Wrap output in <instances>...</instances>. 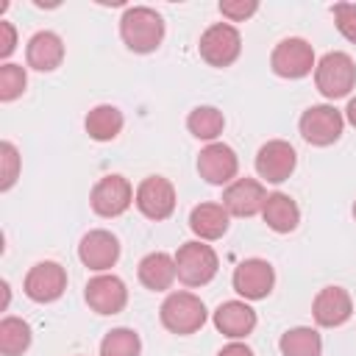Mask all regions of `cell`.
Masks as SVG:
<instances>
[{"label": "cell", "mask_w": 356, "mask_h": 356, "mask_svg": "<svg viewBox=\"0 0 356 356\" xmlns=\"http://www.w3.org/2000/svg\"><path fill=\"white\" fill-rule=\"evenodd\" d=\"M25 61L36 72H53L64 61V42L53 31H39L28 39L25 47Z\"/></svg>", "instance_id": "obj_18"}, {"label": "cell", "mask_w": 356, "mask_h": 356, "mask_svg": "<svg viewBox=\"0 0 356 356\" xmlns=\"http://www.w3.org/2000/svg\"><path fill=\"white\" fill-rule=\"evenodd\" d=\"M259 11L256 0H220V14L231 22H242Z\"/></svg>", "instance_id": "obj_31"}, {"label": "cell", "mask_w": 356, "mask_h": 356, "mask_svg": "<svg viewBox=\"0 0 356 356\" xmlns=\"http://www.w3.org/2000/svg\"><path fill=\"white\" fill-rule=\"evenodd\" d=\"M25 83H28L25 67H19V64H3L0 67V100L3 103L17 100L25 92Z\"/></svg>", "instance_id": "obj_28"}, {"label": "cell", "mask_w": 356, "mask_h": 356, "mask_svg": "<svg viewBox=\"0 0 356 356\" xmlns=\"http://www.w3.org/2000/svg\"><path fill=\"white\" fill-rule=\"evenodd\" d=\"M83 298H86L89 309L97 312V314H120L128 303V289H125L122 278L100 273V275L89 278Z\"/></svg>", "instance_id": "obj_15"}, {"label": "cell", "mask_w": 356, "mask_h": 356, "mask_svg": "<svg viewBox=\"0 0 356 356\" xmlns=\"http://www.w3.org/2000/svg\"><path fill=\"white\" fill-rule=\"evenodd\" d=\"M186 128H189V134H192L195 139H203V142L211 145V142H217V136L222 134L225 117H222V111L214 108V106H197V108L189 111Z\"/></svg>", "instance_id": "obj_25"}, {"label": "cell", "mask_w": 356, "mask_h": 356, "mask_svg": "<svg viewBox=\"0 0 356 356\" xmlns=\"http://www.w3.org/2000/svg\"><path fill=\"white\" fill-rule=\"evenodd\" d=\"M31 325L19 317H3L0 320V353L3 356H22L31 348Z\"/></svg>", "instance_id": "obj_26"}, {"label": "cell", "mask_w": 356, "mask_h": 356, "mask_svg": "<svg viewBox=\"0 0 356 356\" xmlns=\"http://www.w3.org/2000/svg\"><path fill=\"white\" fill-rule=\"evenodd\" d=\"M334 22H337V31L350 44H356V3H337L334 6Z\"/></svg>", "instance_id": "obj_30"}, {"label": "cell", "mask_w": 356, "mask_h": 356, "mask_svg": "<svg viewBox=\"0 0 356 356\" xmlns=\"http://www.w3.org/2000/svg\"><path fill=\"white\" fill-rule=\"evenodd\" d=\"M314 83H317L320 95L328 97V100L345 97L356 86V64H353V58L348 53H342V50L325 53L314 67Z\"/></svg>", "instance_id": "obj_4"}, {"label": "cell", "mask_w": 356, "mask_h": 356, "mask_svg": "<svg viewBox=\"0 0 356 356\" xmlns=\"http://www.w3.org/2000/svg\"><path fill=\"white\" fill-rule=\"evenodd\" d=\"M278 348H281V356H323V339L309 325L284 331L278 339Z\"/></svg>", "instance_id": "obj_24"}, {"label": "cell", "mask_w": 356, "mask_h": 356, "mask_svg": "<svg viewBox=\"0 0 356 356\" xmlns=\"http://www.w3.org/2000/svg\"><path fill=\"white\" fill-rule=\"evenodd\" d=\"M267 192L256 178H236L222 192V206L231 217H253L264 209Z\"/></svg>", "instance_id": "obj_16"}, {"label": "cell", "mask_w": 356, "mask_h": 356, "mask_svg": "<svg viewBox=\"0 0 356 356\" xmlns=\"http://www.w3.org/2000/svg\"><path fill=\"white\" fill-rule=\"evenodd\" d=\"M200 58L209 67H231L242 53V36L231 22H214L200 36Z\"/></svg>", "instance_id": "obj_6"}, {"label": "cell", "mask_w": 356, "mask_h": 356, "mask_svg": "<svg viewBox=\"0 0 356 356\" xmlns=\"http://www.w3.org/2000/svg\"><path fill=\"white\" fill-rule=\"evenodd\" d=\"M312 314H314V323L323 325V328H337V325H345L353 314V300L348 295V289L342 286H323L312 303Z\"/></svg>", "instance_id": "obj_17"}, {"label": "cell", "mask_w": 356, "mask_h": 356, "mask_svg": "<svg viewBox=\"0 0 356 356\" xmlns=\"http://www.w3.org/2000/svg\"><path fill=\"white\" fill-rule=\"evenodd\" d=\"M353 217H356V200H353Z\"/></svg>", "instance_id": "obj_35"}, {"label": "cell", "mask_w": 356, "mask_h": 356, "mask_svg": "<svg viewBox=\"0 0 356 356\" xmlns=\"http://www.w3.org/2000/svg\"><path fill=\"white\" fill-rule=\"evenodd\" d=\"M261 217H264L267 228H273L275 234H289V231H295L298 222H300V209H298V203H295L289 195L273 192V195H267V200H264Z\"/></svg>", "instance_id": "obj_22"}, {"label": "cell", "mask_w": 356, "mask_h": 356, "mask_svg": "<svg viewBox=\"0 0 356 356\" xmlns=\"http://www.w3.org/2000/svg\"><path fill=\"white\" fill-rule=\"evenodd\" d=\"M298 167V153L284 139H270L256 153V172L267 184H284Z\"/></svg>", "instance_id": "obj_10"}, {"label": "cell", "mask_w": 356, "mask_h": 356, "mask_svg": "<svg viewBox=\"0 0 356 356\" xmlns=\"http://www.w3.org/2000/svg\"><path fill=\"white\" fill-rule=\"evenodd\" d=\"M122 122H125V120H122V111H120L117 106L100 103V106H95V108L86 114L83 128H86V134H89L95 142H111V139L120 136Z\"/></svg>", "instance_id": "obj_23"}, {"label": "cell", "mask_w": 356, "mask_h": 356, "mask_svg": "<svg viewBox=\"0 0 356 356\" xmlns=\"http://www.w3.org/2000/svg\"><path fill=\"white\" fill-rule=\"evenodd\" d=\"M300 136L314 145V147H328L342 136L345 128V114L339 108H334L331 103H320V106H309L300 114Z\"/></svg>", "instance_id": "obj_5"}, {"label": "cell", "mask_w": 356, "mask_h": 356, "mask_svg": "<svg viewBox=\"0 0 356 356\" xmlns=\"http://www.w3.org/2000/svg\"><path fill=\"white\" fill-rule=\"evenodd\" d=\"M217 356H253V350H250L245 342H231V345H225Z\"/></svg>", "instance_id": "obj_33"}, {"label": "cell", "mask_w": 356, "mask_h": 356, "mask_svg": "<svg viewBox=\"0 0 356 356\" xmlns=\"http://www.w3.org/2000/svg\"><path fill=\"white\" fill-rule=\"evenodd\" d=\"M142 339L134 328H111L100 342V356H139Z\"/></svg>", "instance_id": "obj_27"}, {"label": "cell", "mask_w": 356, "mask_h": 356, "mask_svg": "<svg viewBox=\"0 0 356 356\" xmlns=\"http://www.w3.org/2000/svg\"><path fill=\"white\" fill-rule=\"evenodd\" d=\"M345 120H348V122L356 128V97H350V100H348V108H345Z\"/></svg>", "instance_id": "obj_34"}, {"label": "cell", "mask_w": 356, "mask_h": 356, "mask_svg": "<svg viewBox=\"0 0 356 356\" xmlns=\"http://www.w3.org/2000/svg\"><path fill=\"white\" fill-rule=\"evenodd\" d=\"M0 189L8 192L14 186V181L19 178V167H22V159H19V150L11 145V142H3L0 145Z\"/></svg>", "instance_id": "obj_29"}, {"label": "cell", "mask_w": 356, "mask_h": 356, "mask_svg": "<svg viewBox=\"0 0 356 356\" xmlns=\"http://www.w3.org/2000/svg\"><path fill=\"white\" fill-rule=\"evenodd\" d=\"M78 259L83 261V267H89L95 273H106L120 259V239L106 228H95V231L83 234V239L78 245Z\"/></svg>", "instance_id": "obj_14"}, {"label": "cell", "mask_w": 356, "mask_h": 356, "mask_svg": "<svg viewBox=\"0 0 356 356\" xmlns=\"http://www.w3.org/2000/svg\"><path fill=\"white\" fill-rule=\"evenodd\" d=\"M159 317H161V325L170 334L189 337V334H195V331L203 328V323H206V306L192 292H170L164 298L161 309H159Z\"/></svg>", "instance_id": "obj_2"}, {"label": "cell", "mask_w": 356, "mask_h": 356, "mask_svg": "<svg viewBox=\"0 0 356 356\" xmlns=\"http://www.w3.org/2000/svg\"><path fill=\"white\" fill-rule=\"evenodd\" d=\"M136 275L142 281L145 289H153V292H164L172 286V281L178 278L175 273V256L164 253V250H153L147 253L139 267H136Z\"/></svg>", "instance_id": "obj_20"}, {"label": "cell", "mask_w": 356, "mask_h": 356, "mask_svg": "<svg viewBox=\"0 0 356 356\" xmlns=\"http://www.w3.org/2000/svg\"><path fill=\"white\" fill-rule=\"evenodd\" d=\"M22 289L33 303H53L67 289V270L58 261H36L28 270Z\"/></svg>", "instance_id": "obj_9"}, {"label": "cell", "mask_w": 356, "mask_h": 356, "mask_svg": "<svg viewBox=\"0 0 356 356\" xmlns=\"http://www.w3.org/2000/svg\"><path fill=\"white\" fill-rule=\"evenodd\" d=\"M217 267H220V259L214 248L200 239L184 242L175 250V273H178V281L186 286H206L217 275Z\"/></svg>", "instance_id": "obj_3"}, {"label": "cell", "mask_w": 356, "mask_h": 356, "mask_svg": "<svg viewBox=\"0 0 356 356\" xmlns=\"http://www.w3.org/2000/svg\"><path fill=\"white\" fill-rule=\"evenodd\" d=\"M197 172L203 181L214 186H228L231 181H236L239 159L234 147H228L225 142H211L197 153Z\"/></svg>", "instance_id": "obj_12"}, {"label": "cell", "mask_w": 356, "mask_h": 356, "mask_svg": "<svg viewBox=\"0 0 356 356\" xmlns=\"http://www.w3.org/2000/svg\"><path fill=\"white\" fill-rule=\"evenodd\" d=\"M134 203L147 220H167L175 211V186L164 175H147L136 186Z\"/></svg>", "instance_id": "obj_11"}, {"label": "cell", "mask_w": 356, "mask_h": 356, "mask_svg": "<svg viewBox=\"0 0 356 356\" xmlns=\"http://www.w3.org/2000/svg\"><path fill=\"white\" fill-rule=\"evenodd\" d=\"M214 328L228 339H245L256 328V312L245 300H225L214 312Z\"/></svg>", "instance_id": "obj_19"}, {"label": "cell", "mask_w": 356, "mask_h": 356, "mask_svg": "<svg viewBox=\"0 0 356 356\" xmlns=\"http://www.w3.org/2000/svg\"><path fill=\"white\" fill-rule=\"evenodd\" d=\"M120 36L128 50L134 53H153L164 39V19L150 6L125 8L120 19Z\"/></svg>", "instance_id": "obj_1"}, {"label": "cell", "mask_w": 356, "mask_h": 356, "mask_svg": "<svg viewBox=\"0 0 356 356\" xmlns=\"http://www.w3.org/2000/svg\"><path fill=\"white\" fill-rule=\"evenodd\" d=\"M231 214L225 211L222 203H200L189 211V228L200 242H211L220 239L228 231Z\"/></svg>", "instance_id": "obj_21"}, {"label": "cell", "mask_w": 356, "mask_h": 356, "mask_svg": "<svg viewBox=\"0 0 356 356\" xmlns=\"http://www.w3.org/2000/svg\"><path fill=\"white\" fill-rule=\"evenodd\" d=\"M136 192L122 175H103L92 192H89V206L97 217H120L131 209Z\"/></svg>", "instance_id": "obj_8"}, {"label": "cell", "mask_w": 356, "mask_h": 356, "mask_svg": "<svg viewBox=\"0 0 356 356\" xmlns=\"http://www.w3.org/2000/svg\"><path fill=\"white\" fill-rule=\"evenodd\" d=\"M231 284L245 300H261L275 286V270L267 259H245L236 264Z\"/></svg>", "instance_id": "obj_13"}, {"label": "cell", "mask_w": 356, "mask_h": 356, "mask_svg": "<svg viewBox=\"0 0 356 356\" xmlns=\"http://www.w3.org/2000/svg\"><path fill=\"white\" fill-rule=\"evenodd\" d=\"M270 67L278 78H289V81H298V78H306L317 61H314V50L306 39L300 36H289V39H281L270 56Z\"/></svg>", "instance_id": "obj_7"}, {"label": "cell", "mask_w": 356, "mask_h": 356, "mask_svg": "<svg viewBox=\"0 0 356 356\" xmlns=\"http://www.w3.org/2000/svg\"><path fill=\"white\" fill-rule=\"evenodd\" d=\"M17 47V31L11 22H0V58H8Z\"/></svg>", "instance_id": "obj_32"}]
</instances>
